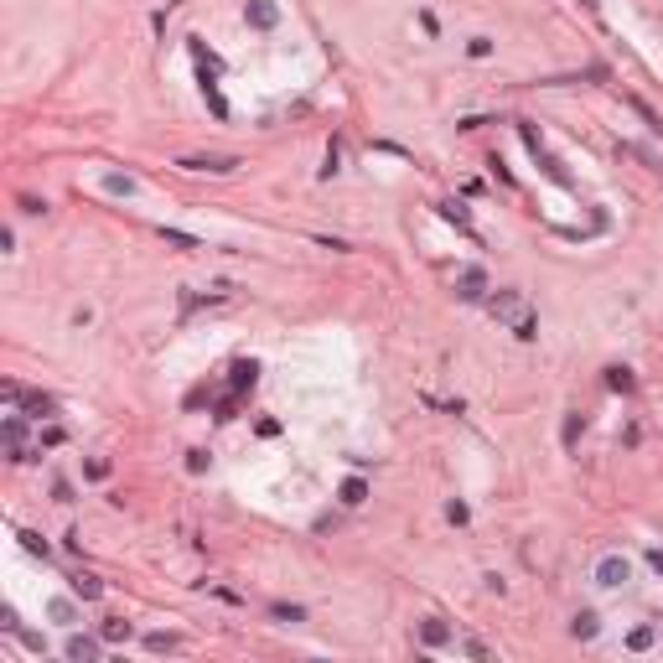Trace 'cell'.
I'll return each mask as SVG.
<instances>
[{
	"label": "cell",
	"instance_id": "83f0119b",
	"mask_svg": "<svg viewBox=\"0 0 663 663\" xmlns=\"http://www.w3.org/2000/svg\"><path fill=\"white\" fill-rule=\"evenodd\" d=\"M21 213L36 218V213H47V203H42V197H21Z\"/></svg>",
	"mask_w": 663,
	"mask_h": 663
},
{
	"label": "cell",
	"instance_id": "52a82bcc",
	"mask_svg": "<svg viewBox=\"0 0 663 663\" xmlns=\"http://www.w3.org/2000/svg\"><path fill=\"white\" fill-rule=\"evenodd\" d=\"M244 16H249V26H259V32H270V26L280 21V11H275L270 0H249V6H244Z\"/></svg>",
	"mask_w": 663,
	"mask_h": 663
},
{
	"label": "cell",
	"instance_id": "8fae6325",
	"mask_svg": "<svg viewBox=\"0 0 663 663\" xmlns=\"http://www.w3.org/2000/svg\"><path fill=\"white\" fill-rule=\"evenodd\" d=\"M570 632H575V638H596V632H601V622H596V612H575V622H570Z\"/></svg>",
	"mask_w": 663,
	"mask_h": 663
},
{
	"label": "cell",
	"instance_id": "9c48e42d",
	"mask_svg": "<svg viewBox=\"0 0 663 663\" xmlns=\"http://www.w3.org/2000/svg\"><path fill=\"white\" fill-rule=\"evenodd\" d=\"M26 415H32V420H47L52 415V409H57V399H52V394H26Z\"/></svg>",
	"mask_w": 663,
	"mask_h": 663
},
{
	"label": "cell",
	"instance_id": "8992f818",
	"mask_svg": "<svg viewBox=\"0 0 663 663\" xmlns=\"http://www.w3.org/2000/svg\"><path fill=\"white\" fill-rule=\"evenodd\" d=\"M456 296H461V301H482V296H487V275L477 270V264L456 275Z\"/></svg>",
	"mask_w": 663,
	"mask_h": 663
},
{
	"label": "cell",
	"instance_id": "ba28073f",
	"mask_svg": "<svg viewBox=\"0 0 663 663\" xmlns=\"http://www.w3.org/2000/svg\"><path fill=\"white\" fill-rule=\"evenodd\" d=\"M441 218H446V223H456V228L467 233V238H477V228H472V218H467V207H461V203H441Z\"/></svg>",
	"mask_w": 663,
	"mask_h": 663
},
{
	"label": "cell",
	"instance_id": "5bb4252c",
	"mask_svg": "<svg viewBox=\"0 0 663 663\" xmlns=\"http://www.w3.org/2000/svg\"><path fill=\"white\" fill-rule=\"evenodd\" d=\"M368 498V482L363 477H353V482H342V503H348V508H357V503Z\"/></svg>",
	"mask_w": 663,
	"mask_h": 663
},
{
	"label": "cell",
	"instance_id": "484cf974",
	"mask_svg": "<svg viewBox=\"0 0 663 663\" xmlns=\"http://www.w3.org/2000/svg\"><path fill=\"white\" fill-rule=\"evenodd\" d=\"M52 617H57V622H73V601H62V596H57V601H52Z\"/></svg>",
	"mask_w": 663,
	"mask_h": 663
},
{
	"label": "cell",
	"instance_id": "30bf717a",
	"mask_svg": "<svg viewBox=\"0 0 663 663\" xmlns=\"http://www.w3.org/2000/svg\"><path fill=\"white\" fill-rule=\"evenodd\" d=\"M73 596H83V601H99V596H104L99 575H88V570H83V575H73Z\"/></svg>",
	"mask_w": 663,
	"mask_h": 663
},
{
	"label": "cell",
	"instance_id": "3957f363",
	"mask_svg": "<svg viewBox=\"0 0 663 663\" xmlns=\"http://www.w3.org/2000/svg\"><path fill=\"white\" fill-rule=\"evenodd\" d=\"M177 166H187V171H213V177H228V171L238 166V156H182Z\"/></svg>",
	"mask_w": 663,
	"mask_h": 663
},
{
	"label": "cell",
	"instance_id": "2e32d148",
	"mask_svg": "<svg viewBox=\"0 0 663 663\" xmlns=\"http://www.w3.org/2000/svg\"><path fill=\"white\" fill-rule=\"evenodd\" d=\"M270 617H275V622H306V606H285V601H275V606H270Z\"/></svg>",
	"mask_w": 663,
	"mask_h": 663
},
{
	"label": "cell",
	"instance_id": "603a6c76",
	"mask_svg": "<svg viewBox=\"0 0 663 663\" xmlns=\"http://www.w3.org/2000/svg\"><path fill=\"white\" fill-rule=\"evenodd\" d=\"M88 477H94V482H104V477H109V461H104V456H94V461H88V467H83Z\"/></svg>",
	"mask_w": 663,
	"mask_h": 663
},
{
	"label": "cell",
	"instance_id": "ffe728a7",
	"mask_svg": "<svg viewBox=\"0 0 663 663\" xmlns=\"http://www.w3.org/2000/svg\"><path fill=\"white\" fill-rule=\"evenodd\" d=\"M161 238H166V244H177V249H197V238L182 233V228H161Z\"/></svg>",
	"mask_w": 663,
	"mask_h": 663
},
{
	"label": "cell",
	"instance_id": "f1b7e54d",
	"mask_svg": "<svg viewBox=\"0 0 663 663\" xmlns=\"http://www.w3.org/2000/svg\"><path fill=\"white\" fill-rule=\"evenodd\" d=\"M575 435H580V415H570L565 420V446H575Z\"/></svg>",
	"mask_w": 663,
	"mask_h": 663
},
{
	"label": "cell",
	"instance_id": "6da1fadb",
	"mask_svg": "<svg viewBox=\"0 0 663 663\" xmlns=\"http://www.w3.org/2000/svg\"><path fill=\"white\" fill-rule=\"evenodd\" d=\"M487 311H493L498 322H508L513 337H524V342L539 337V322H534V311H528V301L519 296V290H498V296L487 301Z\"/></svg>",
	"mask_w": 663,
	"mask_h": 663
},
{
	"label": "cell",
	"instance_id": "44dd1931",
	"mask_svg": "<svg viewBox=\"0 0 663 663\" xmlns=\"http://www.w3.org/2000/svg\"><path fill=\"white\" fill-rule=\"evenodd\" d=\"M21 545H26V554H42V560H47V539H36L32 528H21Z\"/></svg>",
	"mask_w": 663,
	"mask_h": 663
},
{
	"label": "cell",
	"instance_id": "9a60e30c",
	"mask_svg": "<svg viewBox=\"0 0 663 663\" xmlns=\"http://www.w3.org/2000/svg\"><path fill=\"white\" fill-rule=\"evenodd\" d=\"M104 192H114V197H135V182L114 171V177H104Z\"/></svg>",
	"mask_w": 663,
	"mask_h": 663
},
{
	"label": "cell",
	"instance_id": "d6986e66",
	"mask_svg": "<svg viewBox=\"0 0 663 663\" xmlns=\"http://www.w3.org/2000/svg\"><path fill=\"white\" fill-rule=\"evenodd\" d=\"M145 648H151V653H171V648H177V638H171V632H151V638H145Z\"/></svg>",
	"mask_w": 663,
	"mask_h": 663
},
{
	"label": "cell",
	"instance_id": "7c38bea8",
	"mask_svg": "<svg viewBox=\"0 0 663 663\" xmlns=\"http://www.w3.org/2000/svg\"><path fill=\"white\" fill-rule=\"evenodd\" d=\"M254 374H259V363H233V394L254 389Z\"/></svg>",
	"mask_w": 663,
	"mask_h": 663
},
{
	"label": "cell",
	"instance_id": "e0dca14e",
	"mask_svg": "<svg viewBox=\"0 0 663 663\" xmlns=\"http://www.w3.org/2000/svg\"><path fill=\"white\" fill-rule=\"evenodd\" d=\"M420 638H425L430 648H441V643L451 638V632H446V622H425V627H420Z\"/></svg>",
	"mask_w": 663,
	"mask_h": 663
},
{
	"label": "cell",
	"instance_id": "7402d4cb",
	"mask_svg": "<svg viewBox=\"0 0 663 663\" xmlns=\"http://www.w3.org/2000/svg\"><path fill=\"white\" fill-rule=\"evenodd\" d=\"M467 52H472V57H493V42H487V36H472Z\"/></svg>",
	"mask_w": 663,
	"mask_h": 663
},
{
	"label": "cell",
	"instance_id": "7a4b0ae2",
	"mask_svg": "<svg viewBox=\"0 0 663 663\" xmlns=\"http://www.w3.org/2000/svg\"><path fill=\"white\" fill-rule=\"evenodd\" d=\"M627 580H632V565L622 560V554H601V560H596V586L617 591V586H627Z\"/></svg>",
	"mask_w": 663,
	"mask_h": 663
},
{
	"label": "cell",
	"instance_id": "cb8c5ba5",
	"mask_svg": "<svg viewBox=\"0 0 663 663\" xmlns=\"http://www.w3.org/2000/svg\"><path fill=\"white\" fill-rule=\"evenodd\" d=\"M337 161H342V151H337V140L327 145V166H322V177H332V171H337Z\"/></svg>",
	"mask_w": 663,
	"mask_h": 663
},
{
	"label": "cell",
	"instance_id": "5b68a950",
	"mask_svg": "<svg viewBox=\"0 0 663 663\" xmlns=\"http://www.w3.org/2000/svg\"><path fill=\"white\" fill-rule=\"evenodd\" d=\"M62 653H68L73 663H99L104 648H99V638H83V632H73V638L62 643Z\"/></svg>",
	"mask_w": 663,
	"mask_h": 663
},
{
	"label": "cell",
	"instance_id": "f546056e",
	"mask_svg": "<svg viewBox=\"0 0 663 663\" xmlns=\"http://www.w3.org/2000/svg\"><path fill=\"white\" fill-rule=\"evenodd\" d=\"M648 565H653V570H663V549H648Z\"/></svg>",
	"mask_w": 663,
	"mask_h": 663
},
{
	"label": "cell",
	"instance_id": "277c9868",
	"mask_svg": "<svg viewBox=\"0 0 663 663\" xmlns=\"http://www.w3.org/2000/svg\"><path fill=\"white\" fill-rule=\"evenodd\" d=\"M0 435H6V446H11V461H26L32 451H26V420L21 415H11L6 425H0Z\"/></svg>",
	"mask_w": 663,
	"mask_h": 663
},
{
	"label": "cell",
	"instance_id": "d4e9b609",
	"mask_svg": "<svg viewBox=\"0 0 663 663\" xmlns=\"http://www.w3.org/2000/svg\"><path fill=\"white\" fill-rule=\"evenodd\" d=\"M187 472H207V451H187Z\"/></svg>",
	"mask_w": 663,
	"mask_h": 663
},
{
	"label": "cell",
	"instance_id": "ac0fdd59",
	"mask_svg": "<svg viewBox=\"0 0 663 663\" xmlns=\"http://www.w3.org/2000/svg\"><path fill=\"white\" fill-rule=\"evenodd\" d=\"M606 383H612V389H622V394H627V389H632V368H606Z\"/></svg>",
	"mask_w": 663,
	"mask_h": 663
},
{
	"label": "cell",
	"instance_id": "4fadbf2b",
	"mask_svg": "<svg viewBox=\"0 0 663 663\" xmlns=\"http://www.w3.org/2000/svg\"><path fill=\"white\" fill-rule=\"evenodd\" d=\"M104 643H130V622L125 617H109V622H104Z\"/></svg>",
	"mask_w": 663,
	"mask_h": 663
},
{
	"label": "cell",
	"instance_id": "4316f807",
	"mask_svg": "<svg viewBox=\"0 0 663 663\" xmlns=\"http://www.w3.org/2000/svg\"><path fill=\"white\" fill-rule=\"evenodd\" d=\"M446 519L451 524H467V503H446Z\"/></svg>",
	"mask_w": 663,
	"mask_h": 663
}]
</instances>
